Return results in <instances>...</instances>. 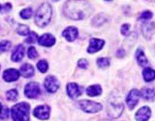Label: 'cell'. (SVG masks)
<instances>
[{"label": "cell", "mask_w": 155, "mask_h": 121, "mask_svg": "<svg viewBox=\"0 0 155 121\" xmlns=\"http://www.w3.org/2000/svg\"><path fill=\"white\" fill-rule=\"evenodd\" d=\"M136 57L138 63H139V65H141L142 67H145L147 66V65H148V59H147L146 56L145 55L144 51H142L141 48H138L137 51H136Z\"/></svg>", "instance_id": "d6986e66"}, {"label": "cell", "mask_w": 155, "mask_h": 121, "mask_svg": "<svg viewBox=\"0 0 155 121\" xmlns=\"http://www.w3.org/2000/svg\"><path fill=\"white\" fill-rule=\"evenodd\" d=\"M79 103L80 108L86 113H97L102 109V105L100 103L89 100H83Z\"/></svg>", "instance_id": "5b68a950"}, {"label": "cell", "mask_w": 155, "mask_h": 121, "mask_svg": "<svg viewBox=\"0 0 155 121\" xmlns=\"http://www.w3.org/2000/svg\"><path fill=\"white\" fill-rule=\"evenodd\" d=\"M24 94L29 98H36L40 94V88L38 83L31 82L25 86Z\"/></svg>", "instance_id": "8992f818"}, {"label": "cell", "mask_w": 155, "mask_h": 121, "mask_svg": "<svg viewBox=\"0 0 155 121\" xmlns=\"http://www.w3.org/2000/svg\"><path fill=\"white\" fill-rule=\"evenodd\" d=\"M39 44L46 47L52 46L55 43V38L49 33H45L38 39Z\"/></svg>", "instance_id": "7c38bea8"}, {"label": "cell", "mask_w": 155, "mask_h": 121, "mask_svg": "<svg viewBox=\"0 0 155 121\" xmlns=\"http://www.w3.org/2000/svg\"><path fill=\"white\" fill-rule=\"evenodd\" d=\"M140 96V92L137 89H133L132 91H130L127 98V104L129 108L133 110L136 107V105L139 102Z\"/></svg>", "instance_id": "9c48e42d"}, {"label": "cell", "mask_w": 155, "mask_h": 121, "mask_svg": "<svg viewBox=\"0 0 155 121\" xmlns=\"http://www.w3.org/2000/svg\"><path fill=\"white\" fill-rule=\"evenodd\" d=\"M37 68L41 73H42V74L46 72L47 70H48V65L46 60H39V61L37 63Z\"/></svg>", "instance_id": "603a6c76"}, {"label": "cell", "mask_w": 155, "mask_h": 121, "mask_svg": "<svg viewBox=\"0 0 155 121\" xmlns=\"http://www.w3.org/2000/svg\"><path fill=\"white\" fill-rule=\"evenodd\" d=\"M97 64L99 67L105 68L110 64V60L107 57H100L97 60Z\"/></svg>", "instance_id": "cb8c5ba5"}, {"label": "cell", "mask_w": 155, "mask_h": 121, "mask_svg": "<svg viewBox=\"0 0 155 121\" xmlns=\"http://www.w3.org/2000/svg\"><path fill=\"white\" fill-rule=\"evenodd\" d=\"M103 15H97L96 17L95 18V19L93 20V23L95 24L96 26H99L101 24H102L104 21H106V18H103Z\"/></svg>", "instance_id": "4dcf8cb0"}, {"label": "cell", "mask_w": 155, "mask_h": 121, "mask_svg": "<svg viewBox=\"0 0 155 121\" xmlns=\"http://www.w3.org/2000/svg\"><path fill=\"white\" fill-rule=\"evenodd\" d=\"M34 68L30 64H24L21 66V69H20V73L21 75L25 78H29L34 75Z\"/></svg>", "instance_id": "e0dca14e"}, {"label": "cell", "mask_w": 155, "mask_h": 121, "mask_svg": "<svg viewBox=\"0 0 155 121\" xmlns=\"http://www.w3.org/2000/svg\"><path fill=\"white\" fill-rule=\"evenodd\" d=\"M104 45V41L100 39H95L92 38L89 41V46L88 48L87 51L89 53H95L98 51L102 48Z\"/></svg>", "instance_id": "8fae6325"}, {"label": "cell", "mask_w": 155, "mask_h": 121, "mask_svg": "<svg viewBox=\"0 0 155 121\" xmlns=\"http://www.w3.org/2000/svg\"><path fill=\"white\" fill-rule=\"evenodd\" d=\"M153 17V14L151 11H144L143 13H142L140 16V19L142 20H148L151 19Z\"/></svg>", "instance_id": "836d02e7"}, {"label": "cell", "mask_w": 155, "mask_h": 121, "mask_svg": "<svg viewBox=\"0 0 155 121\" xmlns=\"http://www.w3.org/2000/svg\"><path fill=\"white\" fill-rule=\"evenodd\" d=\"M50 114V107L48 105L43 104V105H39L36 107L33 110V115L38 119H48Z\"/></svg>", "instance_id": "52a82bcc"}, {"label": "cell", "mask_w": 155, "mask_h": 121, "mask_svg": "<svg viewBox=\"0 0 155 121\" xmlns=\"http://www.w3.org/2000/svg\"><path fill=\"white\" fill-rule=\"evenodd\" d=\"M30 105L26 102L15 104L12 108V117L14 121H29Z\"/></svg>", "instance_id": "3957f363"}, {"label": "cell", "mask_w": 155, "mask_h": 121, "mask_svg": "<svg viewBox=\"0 0 155 121\" xmlns=\"http://www.w3.org/2000/svg\"><path fill=\"white\" fill-rule=\"evenodd\" d=\"M143 77L145 81L151 82L154 80L155 72L153 69L150 67H146L143 71Z\"/></svg>", "instance_id": "7402d4cb"}, {"label": "cell", "mask_w": 155, "mask_h": 121, "mask_svg": "<svg viewBox=\"0 0 155 121\" xmlns=\"http://www.w3.org/2000/svg\"><path fill=\"white\" fill-rule=\"evenodd\" d=\"M12 46V44L9 41H2L0 42V52H4L9 50Z\"/></svg>", "instance_id": "83f0119b"}, {"label": "cell", "mask_w": 155, "mask_h": 121, "mask_svg": "<svg viewBox=\"0 0 155 121\" xmlns=\"http://www.w3.org/2000/svg\"><path fill=\"white\" fill-rule=\"evenodd\" d=\"M6 97H7V99L9 101H15V100L18 99V92L16 89H12V90H9L8 92H7L6 93Z\"/></svg>", "instance_id": "d4e9b609"}, {"label": "cell", "mask_w": 155, "mask_h": 121, "mask_svg": "<svg viewBox=\"0 0 155 121\" xmlns=\"http://www.w3.org/2000/svg\"><path fill=\"white\" fill-rule=\"evenodd\" d=\"M86 93L89 96H97V95H101V87L99 85H93L90 86L86 89Z\"/></svg>", "instance_id": "ffe728a7"}, {"label": "cell", "mask_w": 155, "mask_h": 121, "mask_svg": "<svg viewBox=\"0 0 155 121\" xmlns=\"http://www.w3.org/2000/svg\"><path fill=\"white\" fill-rule=\"evenodd\" d=\"M67 92H68V95H69L70 98L74 99V98H78L80 95H81L83 93V91L77 83H71L67 86Z\"/></svg>", "instance_id": "30bf717a"}, {"label": "cell", "mask_w": 155, "mask_h": 121, "mask_svg": "<svg viewBox=\"0 0 155 121\" xmlns=\"http://www.w3.org/2000/svg\"><path fill=\"white\" fill-rule=\"evenodd\" d=\"M24 55V48L22 45H18L15 47L12 52V60L13 61L18 62L22 60Z\"/></svg>", "instance_id": "2e32d148"}, {"label": "cell", "mask_w": 155, "mask_h": 121, "mask_svg": "<svg viewBox=\"0 0 155 121\" xmlns=\"http://www.w3.org/2000/svg\"><path fill=\"white\" fill-rule=\"evenodd\" d=\"M154 23H145L142 26V33L145 37L148 39H151L154 36Z\"/></svg>", "instance_id": "ac0fdd59"}, {"label": "cell", "mask_w": 155, "mask_h": 121, "mask_svg": "<svg viewBox=\"0 0 155 121\" xmlns=\"http://www.w3.org/2000/svg\"><path fill=\"white\" fill-rule=\"evenodd\" d=\"M20 77L19 71L15 69H8L3 73V79L6 82H14L18 80Z\"/></svg>", "instance_id": "5bb4252c"}, {"label": "cell", "mask_w": 155, "mask_h": 121, "mask_svg": "<svg viewBox=\"0 0 155 121\" xmlns=\"http://www.w3.org/2000/svg\"><path fill=\"white\" fill-rule=\"evenodd\" d=\"M27 56L30 59H35L38 57V53L37 51L34 47H30L27 51Z\"/></svg>", "instance_id": "f1b7e54d"}, {"label": "cell", "mask_w": 155, "mask_h": 121, "mask_svg": "<svg viewBox=\"0 0 155 121\" xmlns=\"http://www.w3.org/2000/svg\"><path fill=\"white\" fill-rule=\"evenodd\" d=\"M17 32L21 36H27L29 34V27L24 24H20L17 29Z\"/></svg>", "instance_id": "4316f807"}, {"label": "cell", "mask_w": 155, "mask_h": 121, "mask_svg": "<svg viewBox=\"0 0 155 121\" xmlns=\"http://www.w3.org/2000/svg\"><path fill=\"white\" fill-rule=\"evenodd\" d=\"M37 37L38 36L36 33H34V32H31V33H30V34H29L28 37L27 38V39H26V42H27V43H29V44L35 43L36 39H37Z\"/></svg>", "instance_id": "f546056e"}, {"label": "cell", "mask_w": 155, "mask_h": 121, "mask_svg": "<svg viewBox=\"0 0 155 121\" xmlns=\"http://www.w3.org/2000/svg\"><path fill=\"white\" fill-rule=\"evenodd\" d=\"M105 121H110V120H105Z\"/></svg>", "instance_id": "f35d334b"}, {"label": "cell", "mask_w": 155, "mask_h": 121, "mask_svg": "<svg viewBox=\"0 0 155 121\" xmlns=\"http://www.w3.org/2000/svg\"><path fill=\"white\" fill-rule=\"evenodd\" d=\"M2 106L1 103H0V113H1V111H2Z\"/></svg>", "instance_id": "8d00e7d4"}, {"label": "cell", "mask_w": 155, "mask_h": 121, "mask_svg": "<svg viewBox=\"0 0 155 121\" xmlns=\"http://www.w3.org/2000/svg\"><path fill=\"white\" fill-rule=\"evenodd\" d=\"M151 109L148 107H143L139 109L136 114V119L137 121H148L151 116Z\"/></svg>", "instance_id": "4fadbf2b"}, {"label": "cell", "mask_w": 155, "mask_h": 121, "mask_svg": "<svg viewBox=\"0 0 155 121\" xmlns=\"http://www.w3.org/2000/svg\"><path fill=\"white\" fill-rule=\"evenodd\" d=\"M32 15H33V10L31 8H27L21 11L20 13V15L23 19H29L32 16Z\"/></svg>", "instance_id": "484cf974"}, {"label": "cell", "mask_w": 155, "mask_h": 121, "mask_svg": "<svg viewBox=\"0 0 155 121\" xmlns=\"http://www.w3.org/2000/svg\"><path fill=\"white\" fill-rule=\"evenodd\" d=\"M124 54H125V51H124L123 48H120V49L117 50V56L119 57H124Z\"/></svg>", "instance_id": "d590c367"}, {"label": "cell", "mask_w": 155, "mask_h": 121, "mask_svg": "<svg viewBox=\"0 0 155 121\" xmlns=\"http://www.w3.org/2000/svg\"><path fill=\"white\" fill-rule=\"evenodd\" d=\"M88 10L89 5L86 2H68L64 8V11L68 18L73 20H80L85 18Z\"/></svg>", "instance_id": "6da1fadb"}, {"label": "cell", "mask_w": 155, "mask_h": 121, "mask_svg": "<svg viewBox=\"0 0 155 121\" xmlns=\"http://www.w3.org/2000/svg\"><path fill=\"white\" fill-rule=\"evenodd\" d=\"M9 115V110L7 107H3L2 108V111L0 113V118L1 119H6V118L8 117Z\"/></svg>", "instance_id": "1f68e13d"}, {"label": "cell", "mask_w": 155, "mask_h": 121, "mask_svg": "<svg viewBox=\"0 0 155 121\" xmlns=\"http://www.w3.org/2000/svg\"><path fill=\"white\" fill-rule=\"evenodd\" d=\"M1 8H2V6H1V5H0V10H1Z\"/></svg>", "instance_id": "74e56055"}, {"label": "cell", "mask_w": 155, "mask_h": 121, "mask_svg": "<svg viewBox=\"0 0 155 121\" xmlns=\"http://www.w3.org/2000/svg\"><path fill=\"white\" fill-rule=\"evenodd\" d=\"M124 110V104L121 101V98L118 96H110L107 104V113L111 118H117L120 116Z\"/></svg>", "instance_id": "277c9868"}, {"label": "cell", "mask_w": 155, "mask_h": 121, "mask_svg": "<svg viewBox=\"0 0 155 121\" xmlns=\"http://www.w3.org/2000/svg\"><path fill=\"white\" fill-rule=\"evenodd\" d=\"M140 95H142L145 99L149 100V101H154V91L153 89L150 88H143L142 92H140Z\"/></svg>", "instance_id": "44dd1931"}, {"label": "cell", "mask_w": 155, "mask_h": 121, "mask_svg": "<svg viewBox=\"0 0 155 121\" xmlns=\"http://www.w3.org/2000/svg\"><path fill=\"white\" fill-rule=\"evenodd\" d=\"M44 85H45L46 90L48 92H51V93L55 92L59 89V86H60V83H59L58 80L54 76L47 77L45 80Z\"/></svg>", "instance_id": "ba28073f"}, {"label": "cell", "mask_w": 155, "mask_h": 121, "mask_svg": "<svg viewBox=\"0 0 155 121\" xmlns=\"http://www.w3.org/2000/svg\"><path fill=\"white\" fill-rule=\"evenodd\" d=\"M130 25L129 24H125L122 26V27H121V33H122L124 36H128L129 33H130V30H130Z\"/></svg>", "instance_id": "d6a6232c"}, {"label": "cell", "mask_w": 155, "mask_h": 121, "mask_svg": "<svg viewBox=\"0 0 155 121\" xmlns=\"http://www.w3.org/2000/svg\"><path fill=\"white\" fill-rule=\"evenodd\" d=\"M88 65H89V63H88L87 60L86 59H80L78 61V67L80 68H83V69H86L87 68Z\"/></svg>", "instance_id": "e575fe53"}, {"label": "cell", "mask_w": 155, "mask_h": 121, "mask_svg": "<svg viewBox=\"0 0 155 121\" xmlns=\"http://www.w3.org/2000/svg\"><path fill=\"white\" fill-rule=\"evenodd\" d=\"M62 35L69 42H73L78 36V30L74 27H68L62 33Z\"/></svg>", "instance_id": "9a60e30c"}, {"label": "cell", "mask_w": 155, "mask_h": 121, "mask_svg": "<svg viewBox=\"0 0 155 121\" xmlns=\"http://www.w3.org/2000/svg\"><path fill=\"white\" fill-rule=\"evenodd\" d=\"M52 15V8L48 2H44L41 5L35 15V23L38 27H43L51 21Z\"/></svg>", "instance_id": "7a4b0ae2"}]
</instances>
